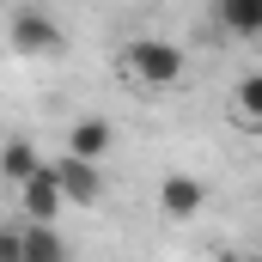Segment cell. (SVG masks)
<instances>
[{"label": "cell", "mask_w": 262, "mask_h": 262, "mask_svg": "<svg viewBox=\"0 0 262 262\" xmlns=\"http://www.w3.org/2000/svg\"><path fill=\"white\" fill-rule=\"evenodd\" d=\"M122 79L140 92H165L183 79V49L165 37H134V43H122Z\"/></svg>", "instance_id": "obj_1"}, {"label": "cell", "mask_w": 262, "mask_h": 262, "mask_svg": "<svg viewBox=\"0 0 262 262\" xmlns=\"http://www.w3.org/2000/svg\"><path fill=\"white\" fill-rule=\"evenodd\" d=\"M18 201H25V213L31 220H43V226H55V213H61V201H67V189H61V171L55 165H43L31 183H18Z\"/></svg>", "instance_id": "obj_2"}, {"label": "cell", "mask_w": 262, "mask_h": 262, "mask_svg": "<svg viewBox=\"0 0 262 262\" xmlns=\"http://www.w3.org/2000/svg\"><path fill=\"white\" fill-rule=\"evenodd\" d=\"M12 49L18 55H61V25L43 12H18L12 18Z\"/></svg>", "instance_id": "obj_3"}, {"label": "cell", "mask_w": 262, "mask_h": 262, "mask_svg": "<svg viewBox=\"0 0 262 262\" xmlns=\"http://www.w3.org/2000/svg\"><path fill=\"white\" fill-rule=\"evenodd\" d=\"M55 171H61L67 201H79V207H98V201H104V177H98V165H92V159H73V152H67Z\"/></svg>", "instance_id": "obj_4"}, {"label": "cell", "mask_w": 262, "mask_h": 262, "mask_svg": "<svg viewBox=\"0 0 262 262\" xmlns=\"http://www.w3.org/2000/svg\"><path fill=\"white\" fill-rule=\"evenodd\" d=\"M201 201H207L201 177H183V171H177V177H165V183H159V207H165L171 220H195Z\"/></svg>", "instance_id": "obj_5"}, {"label": "cell", "mask_w": 262, "mask_h": 262, "mask_svg": "<svg viewBox=\"0 0 262 262\" xmlns=\"http://www.w3.org/2000/svg\"><path fill=\"white\" fill-rule=\"evenodd\" d=\"M67 152L98 165V159L110 152V122H104V116H85V122H73V134H67Z\"/></svg>", "instance_id": "obj_6"}, {"label": "cell", "mask_w": 262, "mask_h": 262, "mask_svg": "<svg viewBox=\"0 0 262 262\" xmlns=\"http://www.w3.org/2000/svg\"><path fill=\"white\" fill-rule=\"evenodd\" d=\"M232 122L238 128H262V73H244L238 85H232Z\"/></svg>", "instance_id": "obj_7"}, {"label": "cell", "mask_w": 262, "mask_h": 262, "mask_svg": "<svg viewBox=\"0 0 262 262\" xmlns=\"http://www.w3.org/2000/svg\"><path fill=\"white\" fill-rule=\"evenodd\" d=\"M220 25L232 31V37H262V0H220Z\"/></svg>", "instance_id": "obj_8"}, {"label": "cell", "mask_w": 262, "mask_h": 262, "mask_svg": "<svg viewBox=\"0 0 262 262\" xmlns=\"http://www.w3.org/2000/svg\"><path fill=\"white\" fill-rule=\"evenodd\" d=\"M0 171H6V183L18 189V183H31V177L43 171V159H37V146H31V140H6V159H0Z\"/></svg>", "instance_id": "obj_9"}, {"label": "cell", "mask_w": 262, "mask_h": 262, "mask_svg": "<svg viewBox=\"0 0 262 262\" xmlns=\"http://www.w3.org/2000/svg\"><path fill=\"white\" fill-rule=\"evenodd\" d=\"M0 262H25V232H6L0 238Z\"/></svg>", "instance_id": "obj_10"}]
</instances>
